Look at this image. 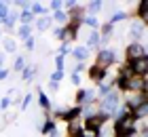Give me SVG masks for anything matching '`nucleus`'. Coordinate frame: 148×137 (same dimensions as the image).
I'll use <instances>...</instances> for the list:
<instances>
[{
  "label": "nucleus",
  "instance_id": "f257e3e1",
  "mask_svg": "<svg viewBox=\"0 0 148 137\" xmlns=\"http://www.w3.org/2000/svg\"><path fill=\"white\" fill-rule=\"evenodd\" d=\"M133 116H121V118L116 120V137H129L133 133Z\"/></svg>",
  "mask_w": 148,
  "mask_h": 137
},
{
  "label": "nucleus",
  "instance_id": "f03ea898",
  "mask_svg": "<svg viewBox=\"0 0 148 137\" xmlns=\"http://www.w3.org/2000/svg\"><path fill=\"white\" fill-rule=\"evenodd\" d=\"M131 72L133 76H144L148 72V57H140L136 61H131Z\"/></svg>",
  "mask_w": 148,
  "mask_h": 137
},
{
  "label": "nucleus",
  "instance_id": "7ed1b4c3",
  "mask_svg": "<svg viewBox=\"0 0 148 137\" xmlns=\"http://www.w3.org/2000/svg\"><path fill=\"white\" fill-rule=\"evenodd\" d=\"M112 61H114V53L112 51H102L97 55V67H102V70L106 65H110Z\"/></svg>",
  "mask_w": 148,
  "mask_h": 137
},
{
  "label": "nucleus",
  "instance_id": "20e7f679",
  "mask_svg": "<svg viewBox=\"0 0 148 137\" xmlns=\"http://www.w3.org/2000/svg\"><path fill=\"white\" fill-rule=\"evenodd\" d=\"M127 55H129V59H131V61H136V59H140V57H146L144 49H142L140 44H136V42H133L129 49H127Z\"/></svg>",
  "mask_w": 148,
  "mask_h": 137
},
{
  "label": "nucleus",
  "instance_id": "39448f33",
  "mask_svg": "<svg viewBox=\"0 0 148 137\" xmlns=\"http://www.w3.org/2000/svg\"><path fill=\"white\" fill-rule=\"evenodd\" d=\"M114 108H116V93H108L106 99H104V104H102V110L104 112H112Z\"/></svg>",
  "mask_w": 148,
  "mask_h": 137
},
{
  "label": "nucleus",
  "instance_id": "423d86ee",
  "mask_svg": "<svg viewBox=\"0 0 148 137\" xmlns=\"http://www.w3.org/2000/svg\"><path fill=\"white\" fill-rule=\"evenodd\" d=\"M102 122H104V116H91L87 125H89V129H93V131H97V129L102 127Z\"/></svg>",
  "mask_w": 148,
  "mask_h": 137
},
{
  "label": "nucleus",
  "instance_id": "0eeeda50",
  "mask_svg": "<svg viewBox=\"0 0 148 137\" xmlns=\"http://www.w3.org/2000/svg\"><path fill=\"white\" fill-rule=\"evenodd\" d=\"M74 57H76L78 61H85V59H87V49H85V46H78V49H74Z\"/></svg>",
  "mask_w": 148,
  "mask_h": 137
},
{
  "label": "nucleus",
  "instance_id": "6e6552de",
  "mask_svg": "<svg viewBox=\"0 0 148 137\" xmlns=\"http://www.w3.org/2000/svg\"><path fill=\"white\" fill-rule=\"evenodd\" d=\"M91 78H93V80H102V78H104V70L95 65V67L91 70Z\"/></svg>",
  "mask_w": 148,
  "mask_h": 137
},
{
  "label": "nucleus",
  "instance_id": "1a4fd4ad",
  "mask_svg": "<svg viewBox=\"0 0 148 137\" xmlns=\"http://www.w3.org/2000/svg\"><path fill=\"white\" fill-rule=\"evenodd\" d=\"M146 112H148V106H146V104H142V106H138V110L133 112V116H138V118H144Z\"/></svg>",
  "mask_w": 148,
  "mask_h": 137
},
{
  "label": "nucleus",
  "instance_id": "9d476101",
  "mask_svg": "<svg viewBox=\"0 0 148 137\" xmlns=\"http://www.w3.org/2000/svg\"><path fill=\"white\" fill-rule=\"evenodd\" d=\"M78 137H97V131H93V129H83Z\"/></svg>",
  "mask_w": 148,
  "mask_h": 137
},
{
  "label": "nucleus",
  "instance_id": "9b49d317",
  "mask_svg": "<svg viewBox=\"0 0 148 137\" xmlns=\"http://www.w3.org/2000/svg\"><path fill=\"white\" fill-rule=\"evenodd\" d=\"M49 25H51V19H40L38 21V30H47Z\"/></svg>",
  "mask_w": 148,
  "mask_h": 137
},
{
  "label": "nucleus",
  "instance_id": "f8f14e48",
  "mask_svg": "<svg viewBox=\"0 0 148 137\" xmlns=\"http://www.w3.org/2000/svg\"><path fill=\"white\" fill-rule=\"evenodd\" d=\"M142 32H144V27H142V25H140V23L131 27V34H133V36H140V34H142Z\"/></svg>",
  "mask_w": 148,
  "mask_h": 137
},
{
  "label": "nucleus",
  "instance_id": "ddd939ff",
  "mask_svg": "<svg viewBox=\"0 0 148 137\" xmlns=\"http://www.w3.org/2000/svg\"><path fill=\"white\" fill-rule=\"evenodd\" d=\"M97 42H99V36H97V34H95V32H93V34H91V36H89V44H91V46H95Z\"/></svg>",
  "mask_w": 148,
  "mask_h": 137
},
{
  "label": "nucleus",
  "instance_id": "4468645a",
  "mask_svg": "<svg viewBox=\"0 0 148 137\" xmlns=\"http://www.w3.org/2000/svg\"><path fill=\"white\" fill-rule=\"evenodd\" d=\"M99 9H102V2H91V4H89V11H91V13H97Z\"/></svg>",
  "mask_w": 148,
  "mask_h": 137
},
{
  "label": "nucleus",
  "instance_id": "2eb2a0df",
  "mask_svg": "<svg viewBox=\"0 0 148 137\" xmlns=\"http://www.w3.org/2000/svg\"><path fill=\"white\" fill-rule=\"evenodd\" d=\"M140 15H142V19H144V21L148 19V11H146V4H144V2L140 4Z\"/></svg>",
  "mask_w": 148,
  "mask_h": 137
},
{
  "label": "nucleus",
  "instance_id": "dca6fc26",
  "mask_svg": "<svg viewBox=\"0 0 148 137\" xmlns=\"http://www.w3.org/2000/svg\"><path fill=\"white\" fill-rule=\"evenodd\" d=\"M34 72H36V70H34V67H28V70H25V72H23V78H25V80H30L32 76H34Z\"/></svg>",
  "mask_w": 148,
  "mask_h": 137
},
{
  "label": "nucleus",
  "instance_id": "f3484780",
  "mask_svg": "<svg viewBox=\"0 0 148 137\" xmlns=\"http://www.w3.org/2000/svg\"><path fill=\"white\" fill-rule=\"evenodd\" d=\"M70 135H74V137H78V135H80V129H78V125H72V127H70Z\"/></svg>",
  "mask_w": 148,
  "mask_h": 137
},
{
  "label": "nucleus",
  "instance_id": "a211bd4d",
  "mask_svg": "<svg viewBox=\"0 0 148 137\" xmlns=\"http://www.w3.org/2000/svg\"><path fill=\"white\" fill-rule=\"evenodd\" d=\"M30 9L34 11V13H42V11H45V6H42V4H30Z\"/></svg>",
  "mask_w": 148,
  "mask_h": 137
},
{
  "label": "nucleus",
  "instance_id": "6ab92c4d",
  "mask_svg": "<svg viewBox=\"0 0 148 137\" xmlns=\"http://www.w3.org/2000/svg\"><path fill=\"white\" fill-rule=\"evenodd\" d=\"M121 19H125V13H114V17H112V23L121 21Z\"/></svg>",
  "mask_w": 148,
  "mask_h": 137
},
{
  "label": "nucleus",
  "instance_id": "aec40b11",
  "mask_svg": "<svg viewBox=\"0 0 148 137\" xmlns=\"http://www.w3.org/2000/svg\"><path fill=\"white\" fill-rule=\"evenodd\" d=\"M21 19H23V23H30V21H32V13H30V11H25Z\"/></svg>",
  "mask_w": 148,
  "mask_h": 137
},
{
  "label": "nucleus",
  "instance_id": "412c9836",
  "mask_svg": "<svg viewBox=\"0 0 148 137\" xmlns=\"http://www.w3.org/2000/svg\"><path fill=\"white\" fill-rule=\"evenodd\" d=\"M42 131H45V133H53V122H45Z\"/></svg>",
  "mask_w": 148,
  "mask_h": 137
},
{
  "label": "nucleus",
  "instance_id": "4be33fe9",
  "mask_svg": "<svg viewBox=\"0 0 148 137\" xmlns=\"http://www.w3.org/2000/svg\"><path fill=\"white\" fill-rule=\"evenodd\" d=\"M4 46H6V51H15V42H13V40H6Z\"/></svg>",
  "mask_w": 148,
  "mask_h": 137
},
{
  "label": "nucleus",
  "instance_id": "5701e85b",
  "mask_svg": "<svg viewBox=\"0 0 148 137\" xmlns=\"http://www.w3.org/2000/svg\"><path fill=\"white\" fill-rule=\"evenodd\" d=\"M15 17H17V15H9V17H6V27H13V21H15Z\"/></svg>",
  "mask_w": 148,
  "mask_h": 137
},
{
  "label": "nucleus",
  "instance_id": "b1692460",
  "mask_svg": "<svg viewBox=\"0 0 148 137\" xmlns=\"http://www.w3.org/2000/svg\"><path fill=\"white\" fill-rule=\"evenodd\" d=\"M4 15H6V4H4V2H0V19H2Z\"/></svg>",
  "mask_w": 148,
  "mask_h": 137
},
{
  "label": "nucleus",
  "instance_id": "393cba45",
  "mask_svg": "<svg viewBox=\"0 0 148 137\" xmlns=\"http://www.w3.org/2000/svg\"><path fill=\"white\" fill-rule=\"evenodd\" d=\"M55 19H57V21H66V15H64L62 11H57V13H55Z\"/></svg>",
  "mask_w": 148,
  "mask_h": 137
},
{
  "label": "nucleus",
  "instance_id": "a878e982",
  "mask_svg": "<svg viewBox=\"0 0 148 137\" xmlns=\"http://www.w3.org/2000/svg\"><path fill=\"white\" fill-rule=\"evenodd\" d=\"M62 76H64V72H62V70H57L55 74H53V82H57V80L62 78Z\"/></svg>",
  "mask_w": 148,
  "mask_h": 137
},
{
  "label": "nucleus",
  "instance_id": "bb28decb",
  "mask_svg": "<svg viewBox=\"0 0 148 137\" xmlns=\"http://www.w3.org/2000/svg\"><path fill=\"white\" fill-rule=\"evenodd\" d=\"M21 67H23V59L19 57V59L15 61V70H21Z\"/></svg>",
  "mask_w": 148,
  "mask_h": 137
},
{
  "label": "nucleus",
  "instance_id": "cd10ccee",
  "mask_svg": "<svg viewBox=\"0 0 148 137\" xmlns=\"http://www.w3.org/2000/svg\"><path fill=\"white\" fill-rule=\"evenodd\" d=\"M28 32H30V27H28V25H23L21 30H19V34H21V36H28Z\"/></svg>",
  "mask_w": 148,
  "mask_h": 137
},
{
  "label": "nucleus",
  "instance_id": "c85d7f7f",
  "mask_svg": "<svg viewBox=\"0 0 148 137\" xmlns=\"http://www.w3.org/2000/svg\"><path fill=\"white\" fill-rule=\"evenodd\" d=\"M87 25H91V27H95V25H97V21H95V19H93V17H89V19H87Z\"/></svg>",
  "mask_w": 148,
  "mask_h": 137
},
{
  "label": "nucleus",
  "instance_id": "c756f323",
  "mask_svg": "<svg viewBox=\"0 0 148 137\" xmlns=\"http://www.w3.org/2000/svg\"><path fill=\"white\" fill-rule=\"evenodd\" d=\"M40 104H42V106L47 108V106H49V99H47V97H45V95H40Z\"/></svg>",
  "mask_w": 148,
  "mask_h": 137
},
{
  "label": "nucleus",
  "instance_id": "7c9ffc66",
  "mask_svg": "<svg viewBox=\"0 0 148 137\" xmlns=\"http://www.w3.org/2000/svg\"><path fill=\"white\" fill-rule=\"evenodd\" d=\"M51 9H55V11H59V9H62V2H51Z\"/></svg>",
  "mask_w": 148,
  "mask_h": 137
},
{
  "label": "nucleus",
  "instance_id": "2f4dec72",
  "mask_svg": "<svg viewBox=\"0 0 148 137\" xmlns=\"http://www.w3.org/2000/svg\"><path fill=\"white\" fill-rule=\"evenodd\" d=\"M62 65H64V57H57V67L62 70Z\"/></svg>",
  "mask_w": 148,
  "mask_h": 137
},
{
  "label": "nucleus",
  "instance_id": "473e14b6",
  "mask_svg": "<svg viewBox=\"0 0 148 137\" xmlns=\"http://www.w3.org/2000/svg\"><path fill=\"white\" fill-rule=\"evenodd\" d=\"M25 46H28V49H32V46H34V40H32V38H28V42H25Z\"/></svg>",
  "mask_w": 148,
  "mask_h": 137
},
{
  "label": "nucleus",
  "instance_id": "72a5a7b5",
  "mask_svg": "<svg viewBox=\"0 0 148 137\" xmlns=\"http://www.w3.org/2000/svg\"><path fill=\"white\" fill-rule=\"evenodd\" d=\"M78 80H80V78H78V74L74 72V74H72V82H76V85H78Z\"/></svg>",
  "mask_w": 148,
  "mask_h": 137
},
{
  "label": "nucleus",
  "instance_id": "f704fd0d",
  "mask_svg": "<svg viewBox=\"0 0 148 137\" xmlns=\"http://www.w3.org/2000/svg\"><path fill=\"white\" fill-rule=\"evenodd\" d=\"M30 101H32V97H25V99H23V108H28V106H30Z\"/></svg>",
  "mask_w": 148,
  "mask_h": 137
},
{
  "label": "nucleus",
  "instance_id": "c9c22d12",
  "mask_svg": "<svg viewBox=\"0 0 148 137\" xmlns=\"http://www.w3.org/2000/svg\"><path fill=\"white\" fill-rule=\"evenodd\" d=\"M6 74H9L6 70H0V80H2V78H6Z\"/></svg>",
  "mask_w": 148,
  "mask_h": 137
},
{
  "label": "nucleus",
  "instance_id": "e433bc0d",
  "mask_svg": "<svg viewBox=\"0 0 148 137\" xmlns=\"http://www.w3.org/2000/svg\"><path fill=\"white\" fill-rule=\"evenodd\" d=\"M2 59H4V57H0V65H2Z\"/></svg>",
  "mask_w": 148,
  "mask_h": 137
}]
</instances>
